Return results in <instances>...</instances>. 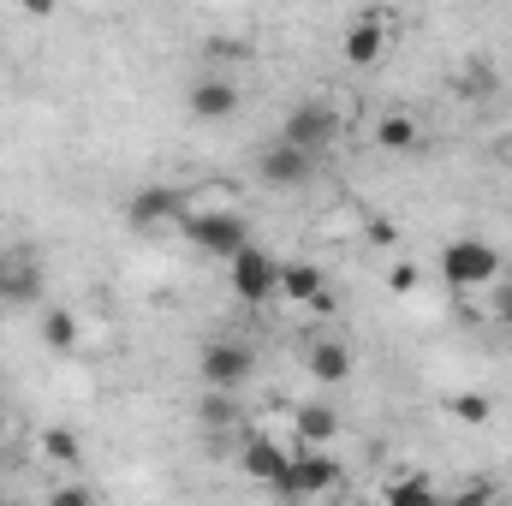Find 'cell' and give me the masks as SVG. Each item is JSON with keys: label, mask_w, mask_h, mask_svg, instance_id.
I'll return each instance as SVG.
<instances>
[{"label": "cell", "mask_w": 512, "mask_h": 506, "mask_svg": "<svg viewBox=\"0 0 512 506\" xmlns=\"http://www.w3.org/2000/svg\"><path fill=\"white\" fill-rule=\"evenodd\" d=\"M310 173H316V155L298 149V143H286V137H274V143L256 155V179H262L268 191H304Z\"/></svg>", "instance_id": "obj_5"}, {"label": "cell", "mask_w": 512, "mask_h": 506, "mask_svg": "<svg viewBox=\"0 0 512 506\" xmlns=\"http://www.w3.org/2000/svg\"><path fill=\"white\" fill-rule=\"evenodd\" d=\"M197 376H203V387H233L239 393L256 376V352L245 340H209L203 358H197Z\"/></svg>", "instance_id": "obj_6"}, {"label": "cell", "mask_w": 512, "mask_h": 506, "mask_svg": "<svg viewBox=\"0 0 512 506\" xmlns=\"http://www.w3.org/2000/svg\"><path fill=\"white\" fill-rule=\"evenodd\" d=\"M179 233L197 245L203 256H215V262H233V256L251 245V227H245V215L239 209H185L179 215Z\"/></svg>", "instance_id": "obj_1"}, {"label": "cell", "mask_w": 512, "mask_h": 506, "mask_svg": "<svg viewBox=\"0 0 512 506\" xmlns=\"http://www.w3.org/2000/svg\"><path fill=\"white\" fill-rule=\"evenodd\" d=\"M18 12H24V18H54L60 0H18Z\"/></svg>", "instance_id": "obj_25"}, {"label": "cell", "mask_w": 512, "mask_h": 506, "mask_svg": "<svg viewBox=\"0 0 512 506\" xmlns=\"http://www.w3.org/2000/svg\"><path fill=\"white\" fill-rule=\"evenodd\" d=\"M179 215H185V197H179L173 185H143V191H131V203H126V227L131 233L179 227Z\"/></svg>", "instance_id": "obj_10"}, {"label": "cell", "mask_w": 512, "mask_h": 506, "mask_svg": "<svg viewBox=\"0 0 512 506\" xmlns=\"http://www.w3.org/2000/svg\"><path fill=\"white\" fill-rule=\"evenodd\" d=\"M286 459H292V447H280L274 435H251L245 453H239V471H245L251 483H262V489H274L280 471H286Z\"/></svg>", "instance_id": "obj_13"}, {"label": "cell", "mask_w": 512, "mask_h": 506, "mask_svg": "<svg viewBox=\"0 0 512 506\" xmlns=\"http://www.w3.org/2000/svg\"><path fill=\"white\" fill-rule=\"evenodd\" d=\"M42 346L54 352V358H72L78 346H84V322L66 310V304H54V310H42Z\"/></svg>", "instance_id": "obj_16"}, {"label": "cell", "mask_w": 512, "mask_h": 506, "mask_svg": "<svg viewBox=\"0 0 512 506\" xmlns=\"http://www.w3.org/2000/svg\"><path fill=\"white\" fill-rule=\"evenodd\" d=\"M274 495H286V501H328V495H340V465L328 459V447H292Z\"/></svg>", "instance_id": "obj_2"}, {"label": "cell", "mask_w": 512, "mask_h": 506, "mask_svg": "<svg viewBox=\"0 0 512 506\" xmlns=\"http://www.w3.org/2000/svg\"><path fill=\"white\" fill-rule=\"evenodd\" d=\"M197 423H203V429H233V423H239V399H233V387H203V399H197Z\"/></svg>", "instance_id": "obj_20"}, {"label": "cell", "mask_w": 512, "mask_h": 506, "mask_svg": "<svg viewBox=\"0 0 512 506\" xmlns=\"http://www.w3.org/2000/svg\"><path fill=\"white\" fill-rule=\"evenodd\" d=\"M364 233H370V245H376V251H399V227H393L387 215H370V227H364Z\"/></svg>", "instance_id": "obj_24"}, {"label": "cell", "mask_w": 512, "mask_h": 506, "mask_svg": "<svg viewBox=\"0 0 512 506\" xmlns=\"http://www.w3.org/2000/svg\"><path fill=\"white\" fill-rule=\"evenodd\" d=\"M0 441H6V417H0Z\"/></svg>", "instance_id": "obj_27"}, {"label": "cell", "mask_w": 512, "mask_h": 506, "mask_svg": "<svg viewBox=\"0 0 512 506\" xmlns=\"http://www.w3.org/2000/svg\"><path fill=\"white\" fill-rule=\"evenodd\" d=\"M417 280H423V274H417V262L393 256V268H387V292H393V298H405V292H417Z\"/></svg>", "instance_id": "obj_23"}, {"label": "cell", "mask_w": 512, "mask_h": 506, "mask_svg": "<svg viewBox=\"0 0 512 506\" xmlns=\"http://www.w3.org/2000/svg\"><path fill=\"white\" fill-rule=\"evenodd\" d=\"M239 102H245L239 84L221 78V72H203V78H191V90H185V114H191L197 126H221V120H233Z\"/></svg>", "instance_id": "obj_7"}, {"label": "cell", "mask_w": 512, "mask_h": 506, "mask_svg": "<svg viewBox=\"0 0 512 506\" xmlns=\"http://www.w3.org/2000/svg\"><path fill=\"white\" fill-rule=\"evenodd\" d=\"M447 411H453L465 429H483V423H495V393H483V387H459V393H447Z\"/></svg>", "instance_id": "obj_18"}, {"label": "cell", "mask_w": 512, "mask_h": 506, "mask_svg": "<svg viewBox=\"0 0 512 506\" xmlns=\"http://www.w3.org/2000/svg\"><path fill=\"white\" fill-rule=\"evenodd\" d=\"M382 501H399V506H429V501H441V489L429 483V477H393L382 489Z\"/></svg>", "instance_id": "obj_21"}, {"label": "cell", "mask_w": 512, "mask_h": 506, "mask_svg": "<svg viewBox=\"0 0 512 506\" xmlns=\"http://www.w3.org/2000/svg\"><path fill=\"white\" fill-rule=\"evenodd\" d=\"M227 274H233V298H239V304H256V310L280 292V262L268 251H256V245H245V251L233 256Z\"/></svg>", "instance_id": "obj_8"}, {"label": "cell", "mask_w": 512, "mask_h": 506, "mask_svg": "<svg viewBox=\"0 0 512 506\" xmlns=\"http://www.w3.org/2000/svg\"><path fill=\"white\" fill-rule=\"evenodd\" d=\"M376 143H382L387 155H405V149H417V143H423L417 114H399V108H393V114H382V120H376Z\"/></svg>", "instance_id": "obj_17"}, {"label": "cell", "mask_w": 512, "mask_h": 506, "mask_svg": "<svg viewBox=\"0 0 512 506\" xmlns=\"http://www.w3.org/2000/svg\"><path fill=\"white\" fill-rule=\"evenodd\" d=\"M387 42H393V12H387V6H370V12H358V18L346 24V36H340V60L358 66V72H370V66H382Z\"/></svg>", "instance_id": "obj_4"}, {"label": "cell", "mask_w": 512, "mask_h": 506, "mask_svg": "<svg viewBox=\"0 0 512 506\" xmlns=\"http://www.w3.org/2000/svg\"><path fill=\"white\" fill-rule=\"evenodd\" d=\"M441 274H447V286H459V292H483V286L501 274V251H495L489 239H447V245H441Z\"/></svg>", "instance_id": "obj_3"}, {"label": "cell", "mask_w": 512, "mask_h": 506, "mask_svg": "<svg viewBox=\"0 0 512 506\" xmlns=\"http://www.w3.org/2000/svg\"><path fill=\"white\" fill-rule=\"evenodd\" d=\"M334 131H340V120H334V108H322V102H298V108H286V120H280V137L298 143V149H310V155H316Z\"/></svg>", "instance_id": "obj_11"}, {"label": "cell", "mask_w": 512, "mask_h": 506, "mask_svg": "<svg viewBox=\"0 0 512 506\" xmlns=\"http://www.w3.org/2000/svg\"><path fill=\"white\" fill-rule=\"evenodd\" d=\"M54 501H60V506H84V501H90V489H84V483H72V489L60 483V489H54Z\"/></svg>", "instance_id": "obj_26"}, {"label": "cell", "mask_w": 512, "mask_h": 506, "mask_svg": "<svg viewBox=\"0 0 512 506\" xmlns=\"http://www.w3.org/2000/svg\"><path fill=\"white\" fill-rule=\"evenodd\" d=\"M292 435H298V447H334L340 441V411L328 399H310V405L292 411Z\"/></svg>", "instance_id": "obj_14"}, {"label": "cell", "mask_w": 512, "mask_h": 506, "mask_svg": "<svg viewBox=\"0 0 512 506\" xmlns=\"http://www.w3.org/2000/svg\"><path fill=\"white\" fill-rule=\"evenodd\" d=\"M42 286H48V280H42V262H36V256H0V304H24V310H30V304H42Z\"/></svg>", "instance_id": "obj_12"}, {"label": "cell", "mask_w": 512, "mask_h": 506, "mask_svg": "<svg viewBox=\"0 0 512 506\" xmlns=\"http://www.w3.org/2000/svg\"><path fill=\"white\" fill-rule=\"evenodd\" d=\"M483 292H489V316H495L501 328H512V274H495Z\"/></svg>", "instance_id": "obj_22"}, {"label": "cell", "mask_w": 512, "mask_h": 506, "mask_svg": "<svg viewBox=\"0 0 512 506\" xmlns=\"http://www.w3.org/2000/svg\"><path fill=\"white\" fill-rule=\"evenodd\" d=\"M36 453H42L48 465H60V471H72V465H84V441H78L72 429H60V423L36 435Z\"/></svg>", "instance_id": "obj_19"}, {"label": "cell", "mask_w": 512, "mask_h": 506, "mask_svg": "<svg viewBox=\"0 0 512 506\" xmlns=\"http://www.w3.org/2000/svg\"><path fill=\"white\" fill-rule=\"evenodd\" d=\"M286 304H328V280L316 262H280V292Z\"/></svg>", "instance_id": "obj_15"}, {"label": "cell", "mask_w": 512, "mask_h": 506, "mask_svg": "<svg viewBox=\"0 0 512 506\" xmlns=\"http://www.w3.org/2000/svg\"><path fill=\"white\" fill-rule=\"evenodd\" d=\"M304 370H310V381H322V387H346L352 370H358V352L340 334H316V340H304Z\"/></svg>", "instance_id": "obj_9"}]
</instances>
